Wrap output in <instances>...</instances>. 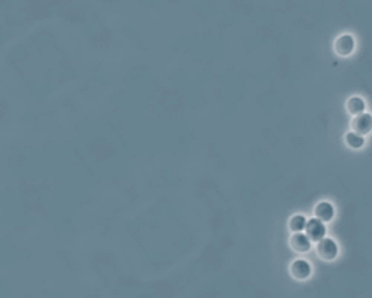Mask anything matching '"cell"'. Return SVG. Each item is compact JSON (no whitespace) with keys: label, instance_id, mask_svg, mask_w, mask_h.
Masks as SVG:
<instances>
[{"label":"cell","instance_id":"obj_1","mask_svg":"<svg viewBox=\"0 0 372 298\" xmlns=\"http://www.w3.org/2000/svg\"><path fill=\"white\" fill-rule=\"evenodd\" d=\"M316 252L324 261H332L337 257V253H338V248H337V245H335V242L332 239L323 237V239H320L317 242Z\"/></svg>","mask_w":372,"mask_h":298},{"label":"cell","instance_id":"obj_2","mask_svg":"<svg viewBox=\"0 0 372 298\" xmlns=\"http://www.w3.org/2000/svg\"><path fill=\"white\" fill-rule=\"evenodd\" d=\"M304 230H305V236L310 239V242H319L320 239H323L324 232H326L324 222L319 221L317 218L308 219Z\"/></svg>","mask_w":372,"mask_h":298},{"label":"cell","instance_id":"obj_3","mask_svg":"<svg viewBox=\"0 0 372 298\" xmlns=\"http://www.w3.org/2000/svg\"><path fill=\"white\" fill-rule=\"evenodd\" d=\"M352 132L356 133L359 136H365L372 130V115L369 114H362V115L355 116L350 122Z\"/></svg>","mask_w":372,"mask_h":298},{"label":"cell","instance_id":"obj_4","mask_svg":"<svg viewBox=\"0 0 372 298\" xmlns=\"http://www.w3.org/2000/svg\"><path fill=\"white\" fill-rule=\"evenodd\" d=\"M334 50L335 52L341 55V57H348L352 55V52L355 51V39L350 34H342L340 36L335 44H334Z\"/></svg>","mask_w":372,"mask_h":298},{"label":"cell","instance_id":"obj_5","mask_svg":"<svg viewBox=\"0 0 372 298\" xmlns=\"http://www.w3.org/2000/svg\"><path fill=\"white\" fill-rule=\"evenodd\" d=\"M289 243H291V248L298 253H304L310 249V239L302 232H293Z\"/></svg>","mask_w":372,"mask_h":298},{"label":"cell","instance_id":"obj_6","mask_svg":"<svg viewBox=\"0 0 372 298\" xmlns=\"http://www.w3.org/2000/svg\"><path fill=\"white\" fill-rule=\"evenodd\" d=\"M310 271H311L310 270V264H308L307 261H304V260H298V261H295L291 265L292 276L295 279H298V281L307 279L308 276H310Z\"/></svg>","mask_w":372,"mask_h":298},{"label":"cell","instance_id":"obj_7","mask_svg":"<svg viewBox=\"0 0 372 298\" xmlns=\"http://www.w3.org/2000/svg\"><path fill=\"white\" fill-rule=\"evenodd\" d=\"M314 216L322 221V222H329L334 216V207L329 203H319L314 209Z\"/></svg>","mask_w":372,"mask_h":298},{"label":"cell","instance_id":"obj_8","mask_svg":"<svg viewBox=\"0 0 372 298\" xmlns=\"http://www.w3.org/2000/svg\"><path fill=\"white\" fill-rule=\"evenodd\" d=\"M365 108H366L365 106V101H363V99H360V97H352V99L347 100V103H345L347 112L353 116L362 115L365 112Z\"/></svg>","mask_w":372,"mask_h":298},{"label":"cell","instance_id":"obj_9","mask_svg":"<svg viewBox=\"0 0 372 298\" xmlns=\"http://www.w3.org/2000/svg\"><path fill=\"white\" fill-rule=\"evenodd\" d=\"M345 143L350 146V148L353 149H359L363 146V143H365V139H363V136H359L356 133L350 132L345 134Z\"/></svg>","mask_w":372,"mask_h":298},{"label":"cell","instance_id":"obj_10","mask_svg":"<svg viewBox=\"0 0 372 298\" xmlns=\"http://www.w3.org/2000/svg\"><path fill=\"white\" fill-rule=\"evenodd\" d=\"M305 224H307V221H305L304 216L296 215L293 216L291 221H289V228H291L293 232H301L304 228H305Z\"/></svg>","mask_w":372,"mask_h":298}]
</instances>
